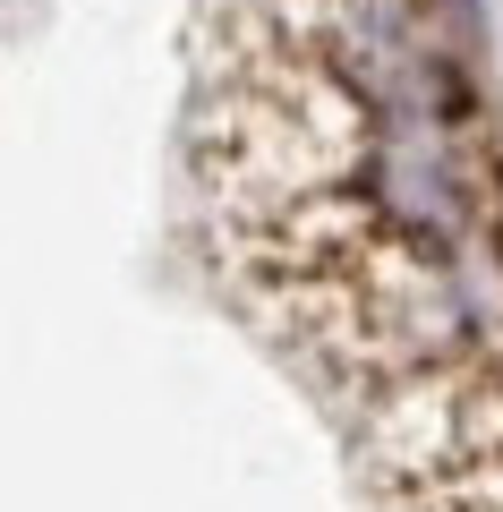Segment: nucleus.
Listing matches in <instances>:
<instances>
[{"label":"nucleus","mask_w":503,"mask_h":512,"mask_svg":"<svg viewBox=\"0 0 503 512\" xmlns=\"http://www.w3.org/2000/svg\"><path fill=\"white\" fill-rule=\"evenodd\" d=\"M452 512H503V470H495V478H486V487H478V495H461V504H452Z\"/></svg>","instance_id":"obj_1"}]
</instances>
